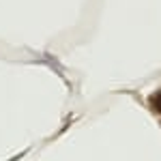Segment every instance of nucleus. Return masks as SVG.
I'll list each match as a JSON object with an SVG mask.
<instances>
[{
  "mask_svg": "<svg viewBox=\"0 0 161 161\" xmlns=\"http://www.w3.org/2000/svg\"><path fill=\"white\" fill-rule=\"evenodd\" d=\"M150 105L155 108L157 114H161V90H159V92H155V95L150 97Z\"/></svg>",
  "mask_w": 161,
  "mask_h": 161,
  "instance_id": "1",
  "label": "nucleus"
}]
</instances>
